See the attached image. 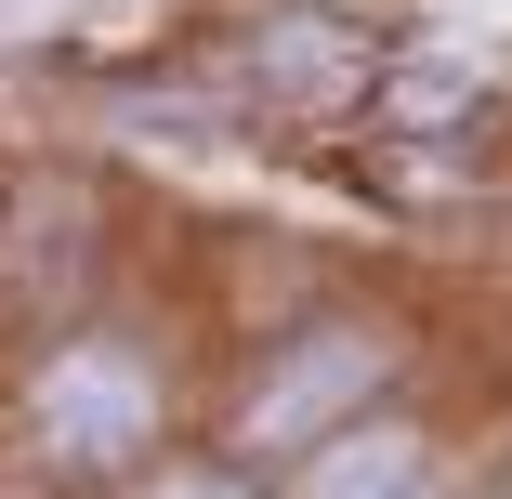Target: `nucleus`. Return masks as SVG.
Segmentation results:
<instances>
[{
  "label": "nucleus",
  "mask_w": 512,
  "mask_h": 499,
  "mask_svg": "<svg viewBox=\"0 0 512 499\" xmlns=\"http://www.w3.org/2000/svg\"><path fill=\"white\" fill-rule=\"evenodd\" d=\"M40 434H53L66 460H132V447L158 434V381H145V355H119V342L53 355V381H40Z\"/></svg>",
  "instance_id": "obj_1"
},
{
  "label": "nucleus",
  "mask_w": 512,
  "mask_h": 499,
  "mask_svg": "<svg viewBox=\"0 0 512 499\" xmlns=\"http://www.w3.org/2000/svg\"><path fill=\"white\" fill-rule=\"evenodd\" d=\"M368 381H381V342L368 329H316V342L250 394V447H316L342 408H368Z\"/></svg>",
  "instance_id": "obj_2"
},
{
  "label": "nucleus",
  "mask_w": 512,
  "mask_h": 499,
  "mask_svg": "<svg viewBox=\"0 0 512 499\" xmlns=\"http://www.w3.org/2000/svg\"><path fill=\"white\" fill-rule=\"evenodd\" d=\"M263 106H342V92L368 79L355 53H342V27H276V40H250V66H237Z\"/></svg>",
  "instance_id": "obj_3"
},
{
  "label": "nucleus",
  "mask_w": 512,
  "mask_h": 499,
  "mask_svg": "<svg viewBox=\"0 0 512 499\" xmlns=\"http://www.w3.org/2000/svg\"><path fill=\"white\" fill-rule=\"evenodd\" d=\"M302 499H434V486H421V447L407 434H342Z\"/></svg>",
  "instance_id": "obj_4"
},
{
  "label": "nucleus",
  "mask_w": 512,
  "mask_h": 499,
  "mask_svg": "<svg viewBox=\"0 0 512 499\" xmlns=\"http://www.w3.org/2000/svg\"><path fill=\"white\" fill-rule=\"evenodd\" d=\"M145 499H237V486H211V473H171V486H145Z\"/></svg>",
  "instance_id": "obj_5"
}]
</instances>
